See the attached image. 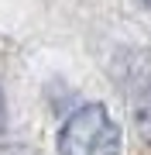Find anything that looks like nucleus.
<instances>
[{"instance_id":"7ed1b4c3","label":"nucleus","mask_w":151,"mask_h":155,"mask_svg":"<svg viewBox=\"0 0 151 155\" xmlns=\"http://www.w3.org/2000/svg\"><path fill=\"white\" fill-rule=\"evenodd\" d=\"M0 155H38V152H34L31 145H4Z\"/></svg>"},{"instance_id":"f257e3e1","label":"nucleus","mask_w":151,"mask_h":155,"mask_svg":"<svg viewBox=\"0 0 151 155\" xmlns=\"http://www.w3.org/2000/svg\"><path fill=\"white\" fill-rule=\"evenodd\" d=\"M120 127L103 104H86L62 124L58 155H117Z\"/></svg>"},{"instance_id":"20e7f679","label":"nucleus","mask_w":151,"mask_h":155,"mask_svg":"<svg viewBox=\"0 0 151 155\" xmlns=\"http://www.w3.org/2000/svg\"><path fill=\"white\" fill-rule=\"evenodd\" d=\"M4 124H7V107H4V93H0V131H4Z\"/></svg>"},{"instance_id":"39448f33","label":"nucleus","mask_w":151,"mask_h":155,"mask_svg":"<svg viewBox=\"0 0 151 155\" xmlns=\"http://www.w3.org/2000/svg\"><path fill=\"white\" fill-rule=\"evenodd\" d=\"M141 4H144V7H151V0H141Z\"/></svg>"},{"instance_id":"f03ea898","label":"nucleus","mask_w":151,"mask_h":155,"mask_svg":"<svg viewBox=\"0 0 151 155\" xmlns=\"http://www.w3.org/2000/svg\"><path fill=\"white\" fill-rule=\"evenodd\" d=\"M137 127H141V134L151 141V97L141 100V107H137Z\"/></svg>"}]
</instances>
